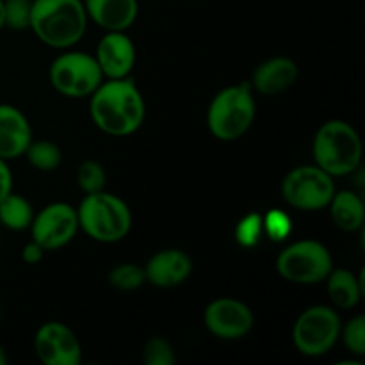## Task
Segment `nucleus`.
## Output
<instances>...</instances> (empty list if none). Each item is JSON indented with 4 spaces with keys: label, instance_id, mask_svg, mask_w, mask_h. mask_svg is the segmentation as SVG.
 <instances>
[{
    "label": "nucleus",
    "instance_id": "obj_23",
    "mask_svg": "<svg viewBox=\"0 0 365 365\" xmlns=\"http://www.w3.org/2000/svg\"><path fill=\"white\" fill-rule=\"evenodd\" d=\"M32 2L34 0H4V27L13 31L31 29Z\"/></svg>",
    "mask_w": 365,
    "mask_h": 365
},
{
    "label": "nucleus",
    "instance_id": "obj_19",
    "mask_svg": "<svg viewBox=\"0 0 365 365\" xmlns=\"http://www.w3.org/2000/svg\"><path fill=\"white\" fill-rule=\"evenodd\" d=\"M327 280L328 296L337 309L349 310L359 305L362 298V284L355 273L349 269H331Z\"/></svg>",
    "mask_w": 365,
    "mask_h": 365
},
{
    "label": "nucleus",
    "instance_id": "obj_4",
    "mask_svg": "<svg viewBox=\"0 0 365 365\" xmlns=\"http://www.w3.org/2000/svg\"><path fill=\"white\" fill-rule=\"evenodd\" d=\"M78 228L98 242H118L132 227V214L127 203L116 195L100 191L86 195L77 209Z\"/></svg>",
    "mask_w": 365,
    "mask_h": 365
},
{
    "label": "nucleus",
    "instance_id": "obj_8",
    "mask_svg": "<svg viewBox=\"0 0 365 365\" xmlns=\"http://www.w3.org/2000/svg\"><path fill=\"white\" fill-rule=\"evenodd\" d=\"M53 89L66 98H86L103 82V73L95 56L84 52H64L50 66Z\"/></svg>",
    "mask_w": 365,
    "mask_h": 365
},
{
    "label": "nucleus",
    "instance_id": "obj_29",
    "mask_svg": "<svg viewBox=\"0 0 365 365\" xmlns=\"http://www.w3.org/2000/svg\"><path fill=\"white\" fill-rule=\"evenodd\" d=\"M13 191V173H11L7 160L0 159V200L6 198Z\"/></svg>",
    "mask_w": 365,
    "mask_h": 365
},
{
    "label": "nucleus",
    "instance_id": "obj_24",
    "mask_svg": "<svg viewBox=\"0 0 365 365\" xmlns=\"http://www.w3.org/2000/svg\"><path fill=\"white\" fill-rule=\"evenodd\" d=\"M77 184L86 195L106 189V170L96 160H84L77 170Z\"/></svg>",
    "mask_w": 365,
    "mask_h": 365
},
{
    "label": "nucleus",
    "instance_id": "obj_18",
    "mask_svg": "<svg viewBox=\"0 0 365 365\" xmlns=\"http://www.w3.org/2000/svg\"><path fill=\"white\" fill-rule=\"evenodd\" d=\"M334 223L344 232H356L364 227L365 205L360 195L353 191H335L328 203Z\"/></svg>",
    "mask_w": 365,
    "mask_h": 365
},
{
    "label": "nucleus",
    "instance_id": "obj_17",
    "mask_svg": "<svg viewBox=\"0 0 365 365\" xmlns=\"http://www.w3.org/2000/svg\"><path fill=\"white\" fill-rule=\"evenodd\" d=\"M298 78V64L289 57H273L259 64L253 73L252 88L266 96L280 95L287 91Z\"/></svg>",
    "mask_w": 365,
    "mask_h": 365
},
{
    "label": "nucleus",
    "instance_id": "obj_16",
    "mask_svg": "<svg viewBox=\"0 0 365 365\" xmlns=\"http://www.w3.org/2000/svg\"><path fill=\"white\" fill-rule=\"evenodd\" d=\"M88 20L107 32H125L138 20V0H82Z\"/></svg>",
    "mask_w": 365,
    "mask_h": 365
},
{
    "label": "nucleus",
    "instance_id": "obj_25",
    "mask_svg": "<svg viewBox=\"0 0 365 365\" xmlns=\"http://www.w3.org/2000/svg\"><path fill=\"white\" fill-rule=\"evenodd\" d=\"M143 360L146 365H173L177 356L166 339L152 337L143 349Z\"/></svg>",
    "mask_w": 365,
    "mask_h": 365
},
{
    "label": "nucleus",
    "instance_id": "obj_1",
    "mask_svg": "<svg viewBox=\"0 0 365 365\" xmlns=\"http://www.w3.org/2000/svg\"><path fill=\"white\" fill-rule=\"evenodd\" d=\"M145 100L130 77L102 82L89 102L93 123L114 138L134 134L145 121Z\"/></svg>",
    "mask_w": 365,
    "mask_h": 365
},
{
    "label": "nucleus",
    "instance_id": "obj_26",
    "mask_svg": "<svg viewBox=\"0 0 365 365\" xmlns=\"http://www.w3.org/2000/svg\"><path fill=\"white\" fill-rule=\"evenodd\" d=\"M341 337L344 346L356 356L365 355V317L356 316L341 327Z\"/></svg>",
    "mask_w": 365,
    "mask_h": 365
},
{
    "label": "nucleus",
    "instance_id": "obj_12",
    "mask_svg": "<svg viewBox=\"0 0 365 365\" xmlns=\"http://www.w3.org/2000/svg\"><path fill=\"white\" fill-rule=\"evenodd\" d=\"M34 351L45 365H78L82 346L77 335L63 323H45L34 337Z\"/></svg>",
    "mask_w": 365,
    "mask_h": 365
},
{
    "label": "nucleus",
    "instance_id": "obj_22",
    "mask_svg": "<svg viewBox=\"0 0 365 365\" xmlns=\"http://www.w3.org/2000/svg\"><path fill=\"white\" fill-rule=\"evenodd\" d=\"M107 280L118 291H135V289H139L145 284L146 278L143 267H139L138 264L125 262L118 264L114 269H110Z\"/></svg>",
    "mask_w": 365,
    "mask_h": 365
},
{
    "label": "nucleus",
    "instance_id": "obj_11",
    "mask_svg": "<svg viewBox=\"0 0 365 365\" xmlns=\"http://www.w3.org/2000/svg\"><path fill=\"white\" fill-rule=\"evenodd\" d=\"M207 330L223 341H237L252 331L255 317L252 309L239 299L221 298L207 305L203 312Z\"/></svg>",
    "mask_w": 365,
    "mask_h": 365
},
{
    "label": "nucleus",
    "instance_id": "obj_3",
    "mask_svg": "<svg viewBox=\"0 0 365 365\" xmlns=\"http://www.w3.org/2000/svg\"><path fill=\"white\" fill-rule=\"evenodd\" d=\"M312 148L316 166L331 177L351 175L362 163V139L348 121L330 120L321 125Z\"/></svg>",
    "mask_w": 365,
    "mask_h": 365
},
{
    "label": "nucleus",
    "instance_id": "obj_13",
    "mask_svg": "<svg viewBox=\"0 0 365 365\" xmlns=\"http://www.w3.org/2000/svg\"><path fill=\"white\" fill-rule=\"evenodd\" d=\"M134 41L125 32H107L96 46L95 59L107 78H125L135 66Z\"/></svg>",
    "mask_w": 365,
    "mask_h": 365
},
{
    "label": "nucleus",
    "instance_id": "obj_14",
    "mask_svg": "<svg viewBox=\"0 0 365 365\" xmlns=\"http://www.w3.org/2000/svg\"><path fill=\"white\" fill-rule=\"evenodd\" d=\"M143 269H145L146 282L155 287L170 289L187 280L192 271V260L182 250H160L146 262Z\"/></svg>",
    "mask_w": 365,
    "mask_h": 365
},
{
    "label": "nucleus",
    "instance_id": "obj_10",
    "mask_svg": "<svg viewBox=\"0 0 365 365\" xmlns=\"http://www.w3.org/2000/svg\"><path fill=\"white\" fill-rule=\"evenodd\" d=\"M77 230V209L63 202L46 205L31 223L32 241L38 242L45 252L66 246L75 237Z\"/></svg>",
    "mask_w": 365,
    "mask_h": 365
},
{
    "label": "nucleus",
    "instance_id": "obj_15",
    "mask_svg": "<svg viewBox=\"0 0 365 365\" xmlns=\"http://www.w3.org/2000/svg\"><path fill=\"white\" fill-rule=\"evenodd\" d=\"M32 141L31 123L18 107L0 103V159L13 160L25 155Z\"/></svg>",
    "mask_w": 365,
    "mask_h": 365
},
{
    "label": "nucleus",
    "instance_id": "obj_32",
    "mask_svg": "<svg viewBox=\"0 0 365 365\" xmlns=\"http://www.w3.org/2000/svg\"><path fill=\"white\" fill-rule=\"evenodd\" d=\"M7 364V356H6V351H4V348L0 346V365H6Z\"/></svg>",
    "mask_w": 365,
    "mask_h": 365
},
{
    "label": "nucleus",
    "instance_id": "obj_28",
    "mask_svg": "<svg viewBox=\"0 0 365 365\" xmlns=\"http://www.w3.org/2000/svg\"><path fill=\"white\" fill-rule=\"evenodd\" d=\"M264 220V232L269 235L273 241H280V239H285L291 232V220L285 216L280 210H271Z\"/></svg>",
    "mask_w": 365,
    "mask_h": 365
},
{
    "label": "nucleus",
    "instance_id": "obj_21",
    "mask_svg": "<svg viewBox=\"0 0 365 365\" xmlns=\"http://www.w3.org/2000/svg\"><path fill=\"white\" fill-rule=\"evenodd\" d=\"M27 160L32 168L38 171H53L63 163V152L59 146L52 141H31V145L25 150Z\"/></svg>",
    "mask_w": 365,
    "mask_h": 365
},
{
    "label": "nucleus",
    "instance_id": "obj_30",
    "mask_svg": "<svg viewBox=\"0 0 365 365\" xmlns=\"http://www.w3.org/2000/svg\"><path fill=\"white\" fill-rule=\"evenodd\" d=\"M43 253H45V250H43L38 242L32 241L21 250V259H24L27 264H38L39 260L43 259Z\"/></svg>",
    "mask_w": 365,
    "mask_h": 365
},
{
    "label": "nucleus",
    "instance_id": "obj_2",
    "mask_svg": "<svg viewBox=\"0 0 365 365\" xmlns=\"http://www.w3.org/2000/svg\"><path fill=\"white\" fill-rule=\"evenodd\" d=\"M88 27V13L82 0H34L31 29L39 41L52 48L77 45Z\"/></svg>",
    "mask_w": 365,
    "mask_h": 365
},
{
    "label": "nucleus",
    "instance_id": "obj_7",
    "mask_svg": "<svg viewBox=\"0 0 365 365\" xmlns=\"http://www.w3.org/2000/svg\"><path fill=\"white\" fill-rule=\"evenodd\" d=\"M341 327L337 310L327 305L310 307L296 319L292 328V342L302 355L310 359L323 356L337 344Z\"/></svg>",
    "mask_w": 365,
    "mask_h": 365
},
{
    "label": "nucleus",
    "instance_id": "obj_31",
    "mask_svg": "<svg viewBox=\"0 0 365 365\" xmlns=\"http://www.w3.org/2000/svg\"><path fill=\"white\" fill-rule=\"evenodd\" d=\"M4 29V0H0V31Z\"/></svg>",
    "mask_w": 365,
    "mask_h": 365
},
{
    "label": "nucleus",
    "instance_id": "obj_6",
    "mask_svg": "<svg viewBox=\"0 0 365 365\" xmlns=\"http://www.w3.org/2000/svg\"><path fill=\"white\" fill-rule=\"evenodd\" d=\"M331 269L334 260L327 246L310 239L287 246L277 259L280 277L298 285L321 284Z\"/></svg>",
    "mask_w": 365,
    "mask_h": 365
},
{
    "label": "nucleus",
    "instance_id": "obj_5",
    "mask_svg": "<svg viewBox=\"0 0 365 365\" xmlns=\"http://www.w3.org/2000/svg\"><path fill=\"white\" fill-rule=\"evenodd\" d=\"M255 120V98L252 84L241 82L221 89L207 110L210 134L220 141H237L250 130Z\"/></svg>",
    "mask_w": 365,
    "mask_h": 365
},
{
    "label": "nucleus",
    "instance_id": "obj_27",
    "mask_svg": "<svg viewBox=\"0 0 365 365\" xmlns=\"http://www.w3.org/2000/svg\"><path fill=\"white\" fill-rule=\"evenodd\" d=\"M264 234V220L260 214H248L239 221L237 228H235V239L239 245L246 246H255L260 241V235Z\"/></svg>",
    "mask_w": 365,
    "mask_h": 365
},
{
    "label": "nucleus",
    "instance_id": "obj_20",
    "mask_svg": "<svg viewBox=\"0 0 365 365\" xmlns=\"http://www.w3.org/2000/svg\"><path fill=\"white\" fill-rule=\"evenodd\" d=\"M32 220H34V210L24 196L11 191L6 198L0 200V223L6 228L14 232L25 230L31 228Z\"/></svg>",
    "mask_w": 365,
    "mask_h": 365
},
{
    "label": "nucleus",
    "instance_id": "obj_9",
    "mask_svg": "<svg viewBox=\"0 0 365 365\" xmlns=\"http://www.w3.org/2000/svg\"><path fill=\"white\" fill-rule=\"evenodd\" d=\"M335 195V182L331 175L319 166H299L292 170L282 184V196L298 210H321L328 207Z\"/></svg>",
    "mask_w": 365,
    "mask_h": 365
}]
</instances>
